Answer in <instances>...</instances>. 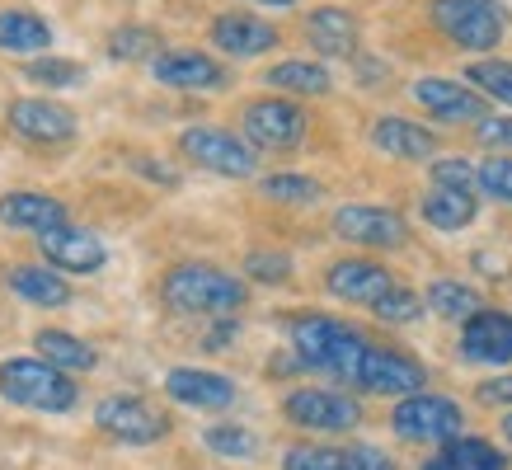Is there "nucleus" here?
<instances>
[{"mask_svg": "<svg viewBox=\"0 0 512 470\" xmlns=\"http://www.w3.org/2000/svg\"><path fill=\"white\" fill-rule=\"evenodd\" d=\"M461 358L466 362H489V367H503L512 362V315L508 311H475L461 325Z\"/></svg>", "mask_w": 512, "mask_h": 470, "instance_id": "obj_14", "label": "nucleus"}, {"mask_svg": "<svg viewBox=\"0 0 512 470\" xmlns=\"http://www.w3.org/2000/svg\"><path fill=\"white\" fill-rule=\"evenodd\" d=\"M442 456H447L451 470H503V456L480 438H451Z\"/></svg>", "mask_w": 512, "mask_h": 470, "instance_id": "obj_31", "label": "nucleus"}, {"mask_svg": "<svg viewBox=\"0 0 512 470\" xmlns=\"http://www.w3.org/2000/svg\"><path fill=\"white\" fill-rule=\"evenodd\" d=\"M348 386H362L372 395H419L428 386V372L409 353H395V348H376L367 344L357 353L353 372H348Z\"/></svg>", "mask_w": 512, "mask_h": 470, "instance_id": "obj_5", "label": "nucleus"}, {"mask_svg": "<svg viewBox=\"0 0 512 470\" xmlns=\"http://www.w3.org/2000/svg\"><path fill=\"white\" fill-rule=\"evenodd\" d=\"M428 311L442 315V320H461L466 325L475 311H484V301L475 287H466V282H451V278H437L433 287H428Z\"/></svg>", "mask_w": 512, "mask_h": 470, "instance_id": "obj_27", "label": "nucleus"}, {"mask_svg": "<svg viewBox=\"0 0 512 470\" xmlns=\"http://www.w3.org/2000/svg\"><path fill=\"white\" fill-rule=\"evenodd\" d=\"M282 414L306 428V433H353L362 423V405L353 395H339V391H320V386H301L282 400Z\"/></svg>", "mask_w": 512, "mask_h": 470, "instance_id": "obj_8", "label": "nucleus"}, {"mask_svg": "<svg viewBox=\"0 0 512 470\" xmlns=\"http://www.w3.org/2000/svg\"><path fill=\"white\" fill-rule=\"evenodd\" d=\"M259 5H278V10H287V5H296V0H259Z\"/></svg>", "mask_w": 512, "mask_h": 470, "instance_id": "obj_44", "label": "nucleus"}, {"mask_svg": "<svg viewBox=\"0 0 512 470\" xmlns=\"http://www.w3.org/2000/svg\"><path fill=\"white\" fill-rule=\"evenodd\" d=\"M29 80L52 85V90H76L85 80V71L76 62H62V57H43V62H29Z\"/></svg>", "mask_w": 512, "mask_h": 470, "instance_id": "obj_35", "label": "nucleus"}, {"mask_svg": "<svg viewBox=\"0 0 512 470\" xmlns=\"http://www.w3.org/2000/svg\"><path fill=\"white\" fill-rule=\"evenodd\" d=\"M47 43H52V29L38 15H29V10H5L0 15V47L5 52L29 57V52H43Z\"/></svg>", "mask_w": 512, "mask_h": 470, "instance_id": "obj_26", "label": "nucleus"}, {"mask_svg": "<svg viewBox=\"0 0 512 470\" xmlns=\"http://www.w3.org/2000/svg\"><path fill=\"white\" fill-rule=\"evenodd\" d=\"M306 38L320 57H353L357 52V19L343 5H320L306 15Z\"/></svg>", "mask_w": 512, "mask_h": 470, "instance_id": "obj_20", "label": "nucleus"}, {"mask_svg": "<svg viewBox=\"0 0 512 470\" xmlns=\"http://www.w3.org/2000/svg\"><path fill=\"white\" fill-rule=\"evenodd\" d=\"M202 442L217 456H235V461H249V456L259 452V438H254L249 428H240V423H212V428L202 433Z\"/></svg>", "mask_w": 512, "mask_h": 470, "instance_id": "obj_32", "label": "nucleus"}, {"mask_svg": "<svg viewBox=\"0 0 512 470\" xmlns=\"http://www.w3.org/2000/svg\"><path fill=\"white\" fill-rule=\"evenodd\" d=\"M433 24L466 52H489L503 43L508 15L498 0H433Z\"/></svg>", "mask_w": 512, "mask_h": 470, "instance_id": "obj_4", "label": "nucleus"}, {"mask_svg": "<svg viewBox=\"0 0 512 470\" xmlns=\"http://www.w3.org/2000/svg\"><path fill=\"white\" fill-rule=\"evenodd\" d=\"M372 146L395 160H428L437 151V137L428 127L409 123V118H376L372 123Z\"/></svg>", "mask_w": 512, "mask_h": 470, "instance_id": "obj_21", "label": "nucleus"}, {"mask_svg": "<svg viewBox=\"0 0 512 470\" xmlns=\"http://www.w3.org/2000/svg\"><path fill=\"white\" fill-rule=\"evenodd\" d=\"M33 348H38V353H43L52 367H62V372H90L94 362H99V353H94L85 339L66 334V329H38Z\"/></svg>", "mask_w": 512, "mask_h": 470, "instance_id": "obj_24", "label": "nucleus"}, {"mask_svg": "<svg viewBox=\"0 0 512 470\" xmlns=\"http://www.w3.org/2000/svg\"><path fill=\"white\" fill-rule=\"evenodd\" d=\"M325 287L339 301H353V306H376V301L395 287V278H390V268H381L376 259H339V264L325 273Z\"/></svg>", "mask_w": 512, "mask_h": 470, "instance_id": "obj_15", "label": "nucleus"}, {"mask_svg": "<svg viewBox=\"0 0 512 470\" xmlns=\"http://www.w3.org/2000/svg\"><path fill=\"white\" fill-rule=\"evenodd\" d=\"M353 461L357 470H395V461L386 452H376V447H353Z\"/></svg>", "mask_w": 512, "mask_h": 470, "instance_id": "obj_42", "label": "nucleus"}, {"mask_svg": "<svg viewBox=\"0 0 512 470\" xmlns=\"http://www.w3.org/2000/svg\"><path fill=\"white\" fill-rule=\"evenodd\" d=\"M466 85H475L484 99H494V104L512 109V62H503V57H484V62H470V66H466Z\"/></svg>", "mask_w": 512, "mask_h": 470, "instance_id": "obj_29", "label": "nucleus"}, {"mask_svg": "<svg viewBox=\"0 0 512 470\" xmlns=\"http://www.w3.org/2000/svg\"><path fill=\"white\" fill-rule=\"evenodd\" d=\"M10 127H15L19 137L52 146V141L76 137L80 123H76V113L66 109V104H52V99H15V104H10Z\"/></svg>", "mask_w": 512, "mask_h": 470, "instance_id": "obj_16", "label": "nucleus"}, {"mask_svg": "<svg viewBox=\"0 0 512 470\" xmlns=\"http://www.w3.org/2000/svg\"><path fill=\"white\" fill-rule=\"evenodd\" d=\"M0 395L24 409L62 414V409L76 405V381H71V372L52 367L47 358H10L0 362Z\"/></svg>", "mask_w": 512, "mask_h": 470, "instance_id": "obj_2", "label": "nucleus"}, {"mask_svg": "<svg viewBox=\"0 0 512 470\" xmlns=\"http://www.w3.org/2000/svg\"><path fill=\"white\" fill-rule=\"evenodd\" d=\"M433 184L461 188V193H475V188H480V165H470V160H461V156L433 160Z\"/></svg>", "mask_w": 512, "mask_h": 470, "instance_id": "obj_36", "label": "nucleus"}, {"mask_svg": "<svg viewBox=\"0 0 512 470\" xmlns=\"http://www.w3.org/2000/svg\"><path fill=\"white\" fill-rule=\"evenodd\" d=\"M414 104L423 113H433L437 123H484V94L466 80H451V76H423L409 85Z\"/></svg>", "mask_w": 512, "mask_h": 470, "instance_id": "obj_10", "label": "nucleus"}, {"mask_svg": "<svg viewBox=\"0 0 512 470\" xmlns=\"http://www.w3.org/2000/svg\"><path fill=\"white\" fill-rule=\"evenodd\" d=\"M212 43L226 57H264L268 47H278V29L259 15H221L212 19Z\"/></svg>", "mask_w": 512, "mask_h": 470, "instance_id": "obj_19", "label": "nucleus"}, {"mask_svg": "<svg viewBox=\"0 0 512 470\" xmlns=\"http://www.w3.org/2000/svg\"><path fill=\"white\" fill-rule=\"evenodd\" d=\"M282 470H357L353 452H339V447H292Z\"/></svg>", "mask_w": 512, "mask_h": 470, "instance_id": "obj_34", "label": "nucleus"}, {"mask_svg": "<svg viewBox=\"0 0 512 470\" xmlns=\"http://www.w3.org/2000/svg\"><path fill=\"white\" fill-rule=\"evenodd\" d=\"M475 212H480L475 193H461V188L433 184V193L423 198V221L437 226V231H466L470 221H475Z\"/></svg>", "mask_w": 512, "mask_h": 470, "instance_id": "obj_23", "label": "nucleus"}, {"mask_svg": "<svg viewBox=\"0 0 512 470\" xmlns=\"http://www.w3.org/2000/svg\"><path fill=\"white\" fill-rule=\"evenodd\" d=\"M423 470H451V466H447V456H433V461H423Z\"/></svg>", "mask_w": 512, "mask_h": 470, "instance_id": "obj_43", "label": "nucleus"}, {"mask_svg": "<svg viewBox=\"0 0 512 470\" xmlns=\"http://www.w3.org/2000/svg\"><path fill=\"white\" fill-rule=\"evenodd\" d=\"M151 71L170 90H221L226 85V66L212 62L207 52H160Z\"/></svg>", "mask_w": 512, "mask_h": 470, "instance_id": "obj_18", "label": "nucleus"}, {"mask_svg": "<svg viewBox=\"0 0 512 470\" xmlns=\"http://www.w3.org/2000/svg\"><path fill=\"white\" fill-rule=\"evenodd\" d=\"M480 193H489V198L512 207V160L508 156L480 160Z\"/></svg>", "mask_w": 512, "mask_h": 470, "instance_id": "obj_37", "label": "nucleus"}, {"mask_svg": "<svg viewBox=\"0 0 512 470\" xmlns=\"http://www.w3.org/2000/svg\"><path fill=\"white\" fill-rule=\"evenodd\" d=\"M503 438L512 442V409H508V419H503Z\"/></svg>", "mask_w": 512, "mask_h": 470, "instance_id": "obj_45", "label": "nucleus"}, {"mask_svg": "<svg viewBox=\"0 0 512 470\" xmlns=\"http://www.w3.org/2000/svg\"><path fill=\"white\" fill-rule=\"evenodd\" d=\"M390 423H395V433L404 442H451V438H461L466 414L447 395L419 391V395H404L400 405H395V414H390Z\"/></svg>", "mask_w": 512, "mask_h": 470, "instance_id": "obj_6", "label": "nucleus"}, {"mask_svg": "<svg viewBox=\"0 0 512 470\" xmlns=\"http://www.w3.org/2000/svg\"><path fill=\"white\" fill-rule=\"evenodd\" d=\"M165 395L188 409H226L235 405V381L221 372H202V367H174L165 376Z\"/></svg>", "mask_w": 512, "mask_h": 470, "instance_id": "obj_17", "label": "nucleus"}, {"mask_svg": "<svg viewBox=\"0 0 512 470\" xmlns=\"http://www.w3.org/2000/svg\"><path fill=\"white\" fill-rule=\"evenodd\" d=\"M480 405H494V409H512V376H494V381H484L480 391Z\"/></svg>", "mask_w": 512, "mask_h": 470, "instance_id": "obj_41", "label": "nucleus"}, {"mask_svg": "<svg viewBox=\"0 0 512 470\" xmlns=\"http://www.w3.org/2000/svg\"><path fill=\"white\" fill-rule=\"evenodd\" d=\"M475 137H480V146L512 151V118H484V123H475Z\"/></svg>", "mask_w": 512, "mask_h": 470, "instance_id": "obj_40", "label": "nucleus"}, {"mask_svg": "<svg viewBox=\"0 0 512 470\" xmlns=\"http://www.w3.org/2000/svg\"><path fill=\"white\" fill-rule=\"evenodd\" d=\"M10 287L33 306H66L71 301V287L57 273H47V268H29V264L10 268Z\"/></svg>", "mask_w": 512, "mask_h": 470, "instance_id": "obj_28", "label": "nucleus"}, {"mask_svg": "<svg viewBox=\"0 0 512 470\" xmlns=\"http://www.w3.org/2000/svg\"><path fill=\"white\" fill-rule=\"evenodd\" d=\"M245 273L254 282H287L292 278V259H287V254H273V250H254L245 259Z\"/></svg>", "mask_w": 512, "mask_h": 470, "instance_id": "obj_39", "label": "nucleus"}, {"mask_svg": "<svg viewBox=\"0 0 512 470\" xmlns=\"http://www.w3.org/2000/svg\"><path fill=\"white\" fill-rule=\"evenodd\" d=\"M292 348L306 367L348 381V372H353L357 353L367 348V339H362L353 325H343V320H329V315H301V320L292 325Z\"/></svg>", "mask_w": 512, "mask_h": 470, "instance_id": "obj_3", "label": "nucleus"}, {"mask_svg": "<svg viewBox=\"0 0 512 470\" xmlns=\"http://www.w3.org/2000/svg\"><path fill=\"white\" fill-rule=\"evenodd\" d=\"M151 47H160V38L151 29H118L109 38V52L118 62H137V57H146Z\"/></svg>", "mask_w": 512, "mask_h": 470, "instance_id": "obj_38", "label": "nucleus"}, {"mask_svg": "<svg viewBox=\"0 0 512 470\" xmlns=\"http://www.w3.org/2000/svg\"><path fill=\"white\" fill-rule=\"evenodd\" d=\"M334 235L348 245H367V250H400L409 240V221L390 207H339L334 212Z\"/></svg>", "mask_w": 512, "mask_h": 470, "instance_id": "obj_12", "label": "nucleus"}, {"mask_svg": "<svg viewBox=\"0 0 512 470\" xmlns=\"http://www.w3.org/2000/svg\"><path fill=\"white\" fill-rule=\"evenodd\" d=\"M268 85L282 94H306V99H320V94H329V71L320 62H306V57H296V62H278L273 71H268Z\"/></svg>", "mask_w": 512, "mask_h": 470, "instance_id": "obj_25", "label": "nucleus"}, {"mask_svg": "<svg viewBox=\"0 0 512 470\" xmlns=\"http://www.w3.org/2000/svg\"><path fill=\"white\" fill-rule=\"evenodd\" d=\"M306 109H296L292 99L282 94H268V99H254L240 113V127H245L249 146H264V151H292L296 141L306 137Z\"/></svg>", "mask_w": 512, "mask_h": 470, "instance_id": "obj_9", "label": "nucleus"}, {"mask_svg": "<svg viewBox=\"0 0 512 470\" xmlns=\"http://www.w3.org/2000/svg\"><path fill=\"white\" fill-rule=\"evenodd\" d=\"M264 198L273 203H292V207H306V203H320L325 198V188L306 179V174H268L264 179Z\"/></svg>", "mask_w": 512, "mask_h": 470, "instance_id": "obj_30", "label": "nucleus"}, {"mask_svg": "<svg viewBox=\"0 0 512 470\" xmlns=\"http://www.w3.org/2000/svg\"><path fill=\"white\" fill-rule=\"evenodd\" d=\"M38 250H43V259H52L57 268H66V273H99L104 268V259H109V250H104V240L94 231H80V226H47V231H38Z\"/></svg>", "mask_w": 512, "mask_h": 470, "instance_id": "obj_13", "label": "nucleus"}, {"mask_svg": "<svg viewBox=\"0 0 512 470\" xmlns=\"http://www.w3.org/2000/svg\"><path fill=\"white\" fill-rule=\"evenodd\" d=\"M165 306L179 315H235L245 306V282L226 273V268H212V264H179L165 273V287H160Z\"/></svg>", "mask_w": 512, "mask_h": 470, "instance_id": "obj_1", "label": "nucleus"}, {"mask_svg": "<svg viewBox=\"0 0 512 470\" xmlns=\"http://www.w3.org/2000/svg\"><path fill=\"white\" fill-rule=\"evenodd\" d=\"M423 311H428V301H419V292H409V287H400V282H395L386 297L372 306V315L376 320H386V325H414Z\"/></svg>", "mask_w": 512, "mask_h": 470, "instance_id": "obj_33", "label": "nucleus"}, {"mask_svg": "<svg viewBox=\"0 0 512 470\" xmlns=\"http://www.w3.org/2000/svg\"><path fill=\"white\" fill-rule=\"evenodd\" d=\"M179 146H184V156L193 165H202V170H212V174H226V179H249V174L259 170L254 146L245 137L226 132V127H188L184 137H179Z\"/></svg>", "mask_w": 512, "mask_h": 470, "instance_id": "obj_7", "label": "nucleus"}, {"mask_svg": "<svg viewBox=\"0 0 512 470\" xmlns=\"http://www.w3.org/2000/svg\"><path fill=\"white\" fill-rule=\"evenodd\" d=\"M94 423H99L109 438L132 442V447H146V442H156L170 433V419H165L160 409H151L146 400H137V395H109V400H99Z\"/></svg>", "mask_w": 512, "mask_h": 470, "instance_id": "obj_11", "label": "nucleus"}, {"mask_svg": "<svg viewBox=\"0 0 512 470\" xmlns=\"http://www.w3.org/2000/svg\"><path fill=\"white\" fill-rule=\"evenodd\" d=\"M0 221L5 226H24V231H47V226H62L66 207L47 193H5L0 198Z\"/></svg>", "mask_w": 512, "mask_h": 470, "instance_id": "obj_22", "label": "nucleus"}]
</instances>
